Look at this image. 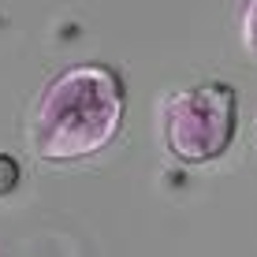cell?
Listing matches in <instances>:
<instances>
[{
	"label": "cell",
	"instance_id": "obj_3",
	"mask_svg": "<svg viewBox=\"0 0 257 257\" xmlns=\"http://www.w3.org/2000/svg\"><path fill=\"white\" fill-rule=\"evenodd\" d=\"M242 49L257 64V0H246L242 8Z\"/></svg>",
	"mask_w": 257,
	"mask_h": 257
},
{
	"label": "cell",
	"instance_id": "obj_2",
	"mask_svg": "<svg viewBox=\"0 0 257 257\" xmlns=\"http://www.w3.org/2000/svg\"><path fill=\"white\" fill-rule=\"evenodd\" d=\"M157 131L179 164H209L231 149L238 131V93L227 82H198L161 97Z\"/></svg>",
	"mask_w": 257,
	"mask_h": 257
},
{
	"label": "cell",
	"instance_id": "obj_1",
	"mask_svg": "<svg viewBox=\"0 0 257 257\" xmlns=\"http://www.w3.org/2000/svg\"><path fill=\"white\" fill-rule=\"evenodd\" d=\"M127 82L108 64H71L41 86L30 108V153L71 164L101 153L123 127Z\"/></svg>",
	"mask_w": 257,
	"mask_h": 257
}]
</instances>
